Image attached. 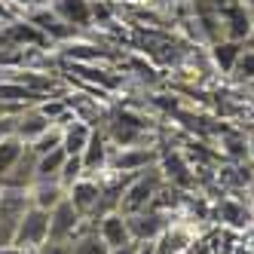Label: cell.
I'll return each mask as SVG.
<instances>
[{
    "label": "cell",
    "instance_id": "cell-1",
    "mask_svg": "<svg viewBox=\"0 0 254 254\" xmlns=\"http://www.w3.org/2000/svg\"><path fill=\"white\" fill-rule=\"evenodd\" d=\"M159 172L156 169H144V175H138L129 187L123 190V199H120V208L117 211H123L126 217L129 214H138V211H147L150 208V202H153V193L159 190Z\"/></svg>",
    "mask_w": 254,
    "mask_h": 254
},
{
    "label": "cell",
    "instance_id": "cell-2",
    "mask_svg": "<svg viewBox=\"0 0 254 254\" xmlns=\"http://www.w3.org/2000/svg\"><path fill=\"white\" fill-rule=\"evenodd\" d=\"M46 239H49V211H43V208H37V205H31V208L22 214L19 227H15V239H12V245L22 248V251H37Z\"/></svg>",
    "mask_w": 254,
    "mask_h": 254
},
{
    "label": "cell",
    "instance_id": "cell-3",
    "mask_svg": "<svg viewBox=\"0 0 254 254\" xmlns=\"http://www.w3.org/2000/svg\"><path fill=\"white\" fill-rule=\"evenodd\" d=\"M83 224V214L74 208V202L64 196L62 202L49 211V239L46 242H74Z\"/></svg>",
    "mask_w": 254,
    "mask_h": 254
},
{
    "label": "cell",
    "instance_id": "cell-4",
    "mask_svg": "<svg viewBox=\"0 0 254 254\" xmlns=\"http://www.w3.org/2000/svg\"><path fill=\"white\" fill-rule=\"evenodd\" d=\"M34 181H37V153L28 147L22 159L0 178V190H31Z\"/></svg>",
    "mask_w": 254,
    "mask_h": 254
},
{
    "label": "cell",
    "instance_id": "cell-5",
    "mask_svg": "<svg viewBox=\"0 0 254 254\" xmlns=\"http://www.w3.org/2000/svg\"><path fill=\"white\" fill-rule=\"evenodd\" d=\"M101 184L98 181H86V178H80V181H74V184L67 187V199L74 202V208L86 217V214H98L101 211Z\"/></svg>",
    "mask_w": 254,
    "mask_h": 254
},
{
    "label": "cell",
    "instance_id": "cell-6",
    "mask_svg": "<svg viewBox=\"0 0 254 254\" xmlns=\"http://www.w3.org/2000/svg\"><path fill=\"white\" fill-rule=\"evenodd\" d=\"M98 236L104 239L107 248H120L126 242H132V233H129V221H126L123 211H107L98 224Z\"/></svg>",
    "mask_w": 254,
    "mask_h": 254
},
{
    "label": "cell",
    "instance_id": "cell-7",
    "mask_svg": "<svg viewBox=\"0 0 254 254\" xmlns=\"http://www.w3.org/2000/svg\"><path fill=\"white\" fill-rule=\"evenodd\" d=\"M129 233L135 242H147V239H156V236L169 227V221L156 211H138V214H129Z\"/></svg>",
    "mask_w": 254,
    "mask_h": 254
},
{
    "label": "cell",
    "instance_id": "cell-8",
    "mask_svg": "<svg viewBox=\"0 0 254 254\" xmlns=\"http://www.w3.org/2000/svg\"><path fill=\"white\" fill-rule=\"evenodd\" d=\"M52 12L70 28H86L92 25V3L89 0H52Z\"/></svg>",
    "mask_w": 254,
    "mask_h": 254
},
{
    "label": "cell",
    "instance_id": "cell-9",
    "mask_svg": "<svg viewBox=\"0 0 254 254\" xmlns=\"http://www.w3.org/2000/svg\"><path fill=\"white\" fill-rule=\"evenodd\" d=\"M46 129H52V120H46L37 107L34 111H25L22 117H15V129H12V135L15 138H22L25 144H31V141H37Z\"/></svg>",
    "mask_w": 254,
    "mask_h": 254
},
{
    "label": "cell",
    "instance_id": "cell-10",
    "mask_svg": "<svg viewBox=\"0 0 254 254\" xmlns=\"http://www.w3.org/2000/svg\"><path fill=\"white\" fill-rule=\"evenodd\" d=\"M28 196H31V205H37L43 211H52L67 193H64V187L59 184V181H37V184L28 190Z\"/></svg>",
    "mask_w": 254,
    "mask_h": 254
},
{
    "label": "cell",
    "instance_id": "cell-11",
    "mask_svg": "<svg viewBox=\"0 0 254 254\" xmlns=\"http://www.w3.org/2000/svg\"><path fill=\"white\" fill-rule=\"evenodd\" d=\"M111 138L120 147H138L144 141V123L132 117H117V123H111Z\"/></svg>",
    "mask_w": 254,
    "mask_h": 254
},
{
    "label": "cell",
    "instance_id": "cell-12",
    "mask_svg": "<svg viewBox=\"0 0 254 254\" xmlns=\"http://www.w3.org/2000/svg\"><path fill=\"white\" fill-rule=\"evenodd\" d=\"M153 150L147 147H120V156L114 159V169L117 172H144L147 162H153Z\"/></svg>",
    "mask_w": 254,
    "mask_h": 254
},
{
    "label": "cell",
    "instance_id": "cell-13",
    "mask_svg": "<svg viewBox=\"0 0 254 254\" xmlns=\"http://www.w3.org/2000/svg\"><path fill=\"white\" fill-rule=\"evenodd\" d=\"M89 138H92V129L83 126V123H74V126H67V129H62V150L67 156H80L86 150Z\"/></svg>",
    "mask_w": 254,
    "mask_h": 254
},
{
    "label": "cell",
    "instance_id": "cell-14",
    "mask_svg": "<svg viewBox=\"0 0 254 254\" xmlns=\"http://www.w3.org/2000/svg\"><path fill=\"white\" fill-rule=\"evenodd\" d=\"M64 159H67V153L62 147L37 156V181H59L62 169H64ZM37 181H34V184H37ZM59 184H62V181H59Z\"/></svg>",
    "mask_w": 254,
    "mask_h": 254
},
{
    "label": "cell",
    "instance_id": "cell-15",
    "mask_svg": "<svg viewBox=\"0 0 254 254\" xmlns=\"http://www.w3.org/2000/svg\"><path fill=\"white\" fill-rule=\"evenodd\" d=\"M224 22H227V40H239L242 43V37H248L254 31V22L245 12V6H233L230 12H224Z\"/></svg>",
    "mask_w": 254,
    "mask_h": 254
},
{
    "label": "cell",
    "instance_id": "cell-16",
    "mask_svg": "<svg viewBox=\"0 0 254 254\" xmlns=\"http://www.w3.org/2000/svg\"><path fill=\"white\" fill-rule=\"evenodd\" d=\"M31 25H37L43 34H49V37H59V40L74 37V34H77V28H70L67 22H62L56 12H34V15H31Z\"/></svg>",
    "mask_w": 254,
    "mask_h": 254
},
{
    "label": "cell",
    "instance_id": "cell-17",
    "mask_svg": "<svg viewBox=\"0 0 254 254\" xmlns=\"http://www.w3.org/2000/svg\"><path fill=\"white\" fill-rule=\"evenodd\" d=\"M28 150V144L22 138H15V135H6V138H0V178H3L15 162L22 159V153Z\"/></svg>",
    "mask_w": 254,
    "mask_h": 254
},
{
    "label": "cell",
    "instance_id": "cell-18",
    "mask_svg": "<svg viewBox=\"0 0 254 254\" xmlns=\"http://www.w3.org/2000/svg\"><path fill=\"white\" fill-rule=\"evenodd\" d=\"M80 159H83V175H86V172H98L104 162H107L104 138H101L98 132H92V138H89V144H86V150L80 153Z\"/></svg>",
    "mask_w": 254,
    "mask_h": 254
},
{
    "label": "cell",
    "instance_id": "cell-19",
    "mask_svg": "<svg viewBox=\"0 0 254 254\" xmlns=\"http://www.w3.org/2000/svg\"><path fill=\"white\" fill-rule=\"evenodd\" d=\"M242 56V43L239 40H217L214 43V62L224 74H233V64Z\"/></svg>",
    "mask_w": 254,
    "mask_h": 254
},
{
    "label": "cell",
    "instance_id": "cell-20",
    "mask_svg": "<svg viewBox=\"0 0 254 254\" xmlns=\"http://www.w3.org/2000/svg\"><path fill=\"white\" fill-rule=\"evenodd\" d=\"M70 254H111V248L104 245L98 233H83L70 242Z\"/></svg>",
    "mask_w": 254,
    "mask_h": 254
},
{
    "label": "cell",
    "instance_id": "cell-21",
    "mask_svg": "<svg viewBox=\"0 0 254 254\" xmlns=\"http://www.w3.org/2000/svg\"><path fill=\"white\" fill-rule=\"evenodd\" d=\"M28 147L37 153V156H43V153H49V150H56V147H62V129H56V126H52V129H46L37 141H31Z\"/></svg>",
    "mask_w": 254,
    "mask_h": 254
},
{
    "label": "cell",
    "instance_id": "cell-22",
    "mask_svg": "<svg viewBox=\"0 0 254 254\" xmlns=\"http://www.w3.org/2000/svg\"><path fill=\"white\" fill-rule=\"evenodd\" d=\"M233 77L236 80H254V49H242V56H239V62L233 64Z\"/></svg>",
    "mask_w": 254,
    "mask_h": 254
},
{
    "label": "cell",
    "instance_id": "cell-23",
    "mask_svg": "<svg viewBox=\"0 0 254 254\" xmlns=\"http://www.w3.org/2000/svg\"><path fill=\"white\" fill-rule=\"evenodd\" d=\"M34 254H70V242H43Z\"/></svg>",
    "mask_w": 254,
    "mask_h": 254
},
{
    "label": "cell",
    "instance_id": "cell-24",
    "mask_svg": "<svg viewBox=\"0 0 254 254\" xmlns=\"http://www.w3.org/2000/svg\"><path fill=\"white\" fill-rule=\"evenodd\" d=\"M224 214L230 217V224H245V221H248V214H245V211H239L233 202H224Z\"/></svg>",
    "mask_w": 254,
    "mask_h": 254
},
{
    "label": "cell",
    "instance_id": "cell-25",
    "mask_svg": "<svg viewBox=\"0 0 254 254\" xmlns=\"http://www.w3.org/2000/svg\"><path fill=\"white\" fill-rule=\"evenodd\" d=\"M111 254H138V242L132 239V242H126V245H120V248H111Z\"/></svg>",
    "mask_w": 254,
    "mask_h": 254
},
{
    "label": "cell",
    "instance_id": "cell-26",
    "mask_svg": "<svg viewBox=\"0 0 254 254\" xmlns=\"http://www.w3.org/2000/svg\"><path fill=\"white\" fill-rule=\"evenodd\" d=\"M0 22H12V12H9V6L0 0Z\"/></svg>",
    "mask_w": 254,
    "mask_h": 254
},
{
    "label": "cell",
    "instance_id": "cell-27",
    "mask_svg": "<svg viewBox=\"0 0 254 254\" xmlns=\"http://www.w3.org/2000/svg\"><path fill=\"white\" fill-rule=\"evenodd\" d=\"M0 254H25V251L15 248V245H6V248H0Z\"/></svg>",
    "mask_w": 254,
    "mask_h": 254
},
{
    "label": "cell",
    "instance_id": "cell-28",
    "mask_svg": "<svg viewBox=\"0 0 254 254\" xmlns=\"http://www.w3.org/2000/svg\"><path fill=\"white\" fill-rule=\"evenodd\" d=\"M25 254H34V251H25Z\"/></svg>",
    "mask_w": 254,
    "mask_h": 254
},
{
    "label": "cell",
    "instance_id": "cell-29",
    "mask_svg": "<svg viewBox=\"0 0 254 254\" xmlns=\"http://www.w3.org/2000/svg\"><path fill=\"white\" fill-rule=\"evenodd\" d=\"M251 147H254V144H251Z\"/></svg>",
    "mask_w": 254,
    "mask_h": 254
}]
</instances>
